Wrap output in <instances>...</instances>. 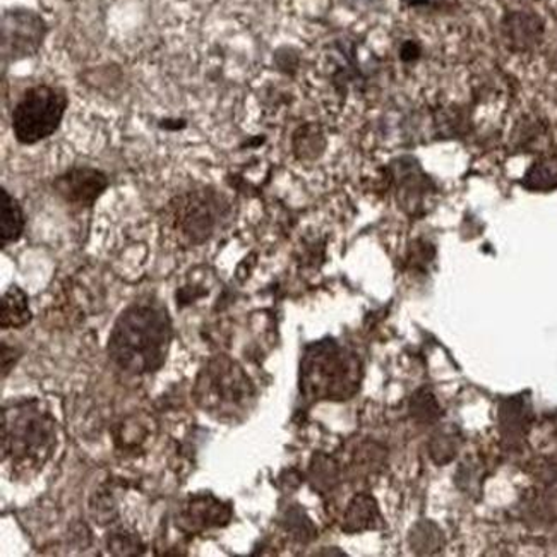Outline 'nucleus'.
Here are the masks:
<instances>
[{
  "label": "nucleus",
  "mask_w": 557,
  "mask_h": 557,
  "mask_svg": "<svg viewBox=\"0 0 557 557\" xmlns=\"http://www.w3.org/2000/svg\"><path fill=\"white\" fill-rule=\"evenodd\" d=\"M174 324L160 300L145 297L119 314L109 336V357L133 376L153 374L165 366Z\"/></svg>",
  "instance_id": "obj_1"
},
{
  "label": "nucleus",
  "mask_w": 557,
  "mask_h": 557,
  "mask_svg": "<svg viewBox=\"0 0 557 557\" xmlns=\"http://www.w3.org/2000/svg\"><path fill=\"white\" fill-rule=\"evenodd\" d=\"M57 420L44 401L21 398L2 407V465L14 479L37 475L55 453Z\"/></svg>",
  "instance_id": "obj_2"
},
{
  "label": "nucleus",
  "mask_w": 557,
  "mask_h": 557,
  "mask_svg": "<svg viewBox=\"0 0 557 557\" xmlns=\"http://www.w3.org/2000/svg\"><path fill=\"white\" fill-rule=\"evenodd\" d=\"M362 383V363L348 348L326 338L304 350L300 393L309 400H350Z\"/></svg>",
  "instance_id": "obj_3"
},
{
  "label": "nucleus",
  "mask_w": 557,
  "mask_h": 557,
  "mask_svg": "<svg viewBox=\"0 0 557 557\" xmlns=\"http://www.w3.org/2000/svg\"><path fill=\"white\" fill-rule=\"evenodd\" d=\"M255 384L240 363L226 356L210 357L196 374V407L220 422H235L251 410Z\"/></svg>",
  "instance_id": "obj_4"
},
{
  "label": "nucleus",
  "mask_w": 557,
  "mask_h": 557,
  "mask_svg": "<svg viewBox=\"0 0 557 557\" xmlns=\"http://www.w3.org/2000/svg\"><path fill=\"white\" fill-rule=\"evenodd\" d=\"M228 199L214 187H198L175 196L166 207V223L182 246L207 244L228 219Z\"/></svg>",
  "instance_id": "obj_5"
},
{
  "label": "nucleus",
  "mask_w": 557,
  "mask_h": 557,
  "mask_svg": "<svg viewBox=\"0 0 557 557\" xmlns=\"http://www.w3.org/2000/svg\"><path fill=\"white\" fill-rule=\"evenodd\" d=\"M67 109L70 97L61 86H29L11 112L14 138L25 146L38 145L52 138L61 127Z\"/></svg>",
  "instance_id": "obj_6"
},
{
  "label": "nucleus",
  "mask_w": 557,
  "mask_h": 557,
  "mask_svg": "<svg viewBox=\"0 0 557 557\" xmlns=\"http://www.w3.org/2000/svg\"><path fill=\"white\" fill-rule=\"evenodd\" d=\"M47 26L37 13L26 9H13L2 17V59L21 61L35 55L44 44Z\"/></svg>",
  "instance_id": "obj_7"
},
{
  "label": "nucleus",
  "mask_w": 557,
  "mask_h": 557,
  "mask_svg": "<svg viewBox=\"0 0 557 557\" xmlns=\"http://www.w3.org/2000/svg\"><path fill=\"white\" fill-rule=\"evenodd\" d=\"M109 175L95 166H71L57 175L52 187L55 195L70 207L88 210L109 189Z\"/></svg>",
  "instance_id": "obj_8"
},
{
  "label": "nucleus",
  "mask_w": 557,
  "mask_h": 557,
  "mask_svg": "<svg viewBox=\"0 0 557 557\" xmlns=\"http://www.w3.org/2000/svg\"><path fill=\"white\" fill-rule=\"evenodd\" d=\"M232 520V506L213 494H190L178 506L175 525L189 535L223 529Z\"/></svg>",
  "instance_id": "obj_9"
},
{
  "label": "nucleus",
  "mask_w": 557,
  "mask_h": 557,
  "mask_svg": "<svg viewBox=\"0 0 557 557\" xmlns=\"http://www.w3.org/2000/svg\"><path fill=\"white\" fill-rule=\"evenodd\" d=\"M154 434V422L150 416L138 413V416H129L119 422L113 429V441L115 446L126 455H141L151 437Z\"/></svg>",
  "instance_id": "obj_10"
},
{
  "label": "nucleus",
  "mask_w": 557,
  "mask_h": 557,
  "mask_svg": "<svg viewBox=\"0 0 557 557\" xmlns=\"http://www.w3.org/2000/svg\"><path fill=\"white\" fill-rule=\"evenodd\" d=\"M26 219L21 202L8 189H0V247L13 246L25 234Z\"/></svg>",
  "instance_id": "obj_11"
},
{
  "label": "nucleus",
  "mask_w": 557,
  "mask_h": 557,
  "mask_svg": "<svg viewBox=\"0 0 557 557\" xmlns=\"http://www.w3.org/2000/svg\"><path fill=\"white\" fill-rule=\"evenodd\" d=\"M28 294L17 285H11L0 299V327L2 330H23L32 323Z\"/></svg>",
  "instance_id": "obj_12"
},
{
  "label": "nucleus",
  "mask_w": 557,
  "mask_h": 557,
  "mask_svg": "<svg viewBox=\"0 0 557 557\" xmlns=\"http://www.w3.org/2000/svg\"><path fill=\"white\" fill-rule=\"evenodd\" d=\"M377 520H380V511H377V503L374 502V497L369 496V494H359L348 505L344 530L345 532L356 533L376 529Z\"/></svg>",
  "instance_id": "obj_13"
},
{
  "label": "nucleus",
  "mask_w": 557,
  "mask_h": 557,
  "mask_svg": "<svg viewBox=\"0 0 557 557\" xmlns=\"http://www.w3.org/2000/svg\"><path fill=\"white\" fill-rule=\"evenodd\" d=\"M508 37L513 40L518 47H529L533 41L541 37L542 25L541 21L535 16H529V14L518 13L509 17L508 23Z\"/></svg>",
  "instance_id": "obj_14"
},
{
  "label": "nucleus",
  "mask_w": 557,
  "mask_h": 557,
  "mask_svg": "<svg viewBox=\"0 0 557 557\" xmlns=\"http://www.w3.org/2000/svg\"><path fill=\"white\" fill-rule=\"evenodd\" d=\"M91 511H94L95 520L100 525H110L113 521L117 520V499L113 496V488L110 485H101L97 493L91 497Z\"/></svg>",
  "instance_id": "obj_15"
},
{
  "label": "nucleus",
  "mask_w": 557,
  "mask_h": 557,
  "mask_svg": "<svg viewBox=\"0 0 557 557\" xmlns=\"http://www.w3.org/2000/svg\"><path fill=\"white\" fill-rule=\"evenodd\" d=\"M107 545L113 556H139L146 549L138 533H133L127 529L112 530L107 537Z\"/></svg>",
  "instance_id": "obj_16"
},
{
  "label": "nucleus",
  "mask_w": 557,
  "mask_h": 557,
  "mask_svg": "<svg viewBox=\"0 0 557 557\" xmlns=\"http://www.w3.org/2000/svg\"><path fill=\"white\" fill-rule=\"evenodd\" d=\"M529 178H532V186L553 187L557 186V162L547 160V162L537 163L530 170Z\"/></svg>",
  "instance_id": "obj_17"
},
{
  "label": "nucleus",
  "mask_w": 557,
  "mask_h": 557,
  "mask_svg": "<svg viewBox=\"0 0 557 557\" xmlns=\"http://www.w3.org/2000/svg\"><path fill=\"white\" fill-rule=\"evenodd\" d=\"M0 360H2V377L8 376L9 372L13 371L14 366L20 362L23 351L21 348L9 345L8 342L0 344Z\"/></svg>",
  "instance_id": "obj_18"
},
{
  "label": "nucleus",
  "mask_w": 557,
  "mask_h": 557,
  "mask_svg": "<svg viewBox=\"0 0 557 557\" xmlns=\"http://www.w3.org/2000/svg\"><path fill=\"white\" fill-rule=\"evenodd\" d=\"M304 513H294V515H288V520H292V521H300V517H302ZM295 527H299L300 530H302V533H306L307 537L311 539L312 537V529H302V527H300V523L299 525H297V523H294Z\"/></svg>",
  "instance_id": "obj_19"
}]
</instances>
